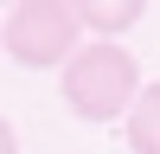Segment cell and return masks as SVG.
I'll list each match as a JSON object with an SVG mask.
<instances>
[{"mask_svg": "<svg viewBox=\"0 0 160 154\" xmlns=\"http://www.w3.org/2000/svg\"><path fill=\"white\" fill-rule=\"evenodd\" d=\"M58 90H64V109L83 116V122H122L128 103L141 96V64L128 45H96L90 38L64 58Z\"/></svg>", "mask_w": 160, "mask_h": 154, "instance_id": "1", "label": "cell"}, {"mask_svg": "<svg viewBox=\"0 0 160 154\" xmlns=\"http://www.w3.org/2000/svg\"><path fill=\"white\" fill-rule=\"evenodd\" d=\"M77 45H83V32L71 19V0H19L0 19V51L26 71H51V64L64 71V58Z\"/></svg>", "mask_w": 160, "mask_h": 154, "instance_id": "2", "label": "cell"}, {"mask_svg": "<svg viewBox=\"0 0 160 154\" xmlns=\"http://www.w3.org/2000/svg\"><path fill=\"white\" fill-rule=\"evenodd\" d=\"M141 0H71V19L77 32H96V45H115V32H128V26H141Z\"/></svg>", "mask_w": 160, "mask_h": 154, "instance_id": "3", "label": "cell"}, {"mask_svg": "<svg viewBox=\"0 0 160 154\" xmlns=\"http://www.w3.org/2000/svg\"><path fill=\"white\" fill-rule=\"evenodd\" d=\"M122 141H128L135 154H160V77H154V84H141V96L128 103Z\"/></svg>", "mask_w": 160, "mask_h": 154, "instance_id": "4", "label": "cell"}, {"mask_svg": "<svg viewBox=\"0 0 160 154\" xmlns=\"http://www.w3.org/2000/svg\"><path fill=\"white\" fill-rule=\"evenodd\" d=\"M0 154H19V128H13L7 116H0Z\"/></svg>", "mask_w": 160, "mask_h": 154, "instance_id": "5", "label": "cell"}]
</instances>
